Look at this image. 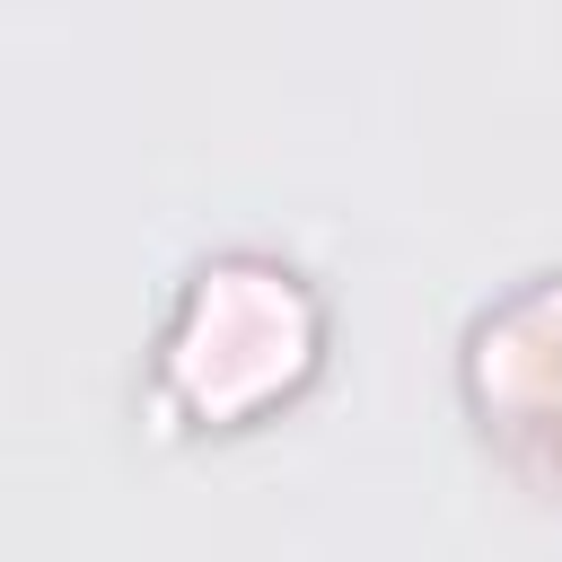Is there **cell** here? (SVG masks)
<instances>
[{
    "label": "cell",
    "mask_w": 562,
    "mask_h": 562,
    "mask_svg": "<svg viewBox=\"0 0 562 562\" xmlns=\"http://www.w3.org/2000/svg\"><path fill=\"white\" fill-rule=\"evenodd\" d=\"M316 342H325V307H316L307 272L263 246H228L184 272V290L158 325L149 378H158L167 413H184L202 430H237L316 369Z\"/></svg>",
    "instance_id": "6da1fadb"
},
{
    "label": "cell",
    "mask_w": 562,
    "mask_h": 562,
    "mask_svg": "<svg viewBox=\"0 0 562 562\" xmlns=\"http://www.w3.org/2000/svg\"><path fill=\"white\" fill-rule=\"evenodd\" d=\"M457 404L483 457L562 509V263L501 281L457 334Z\"/></svg>",
    "instance_id": "7a4b0ae2"
}]
</instances>
